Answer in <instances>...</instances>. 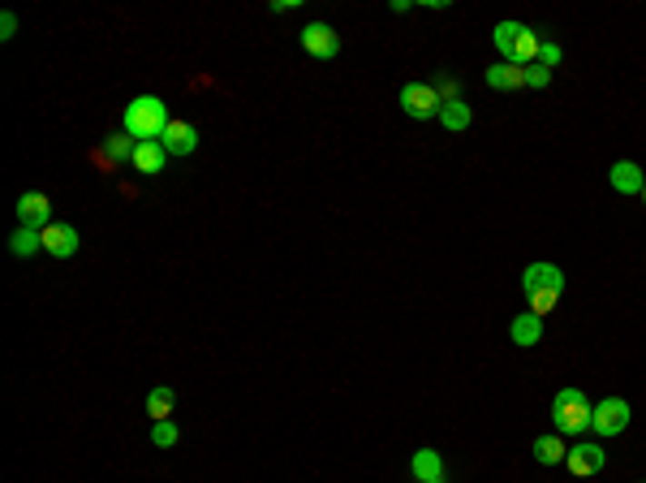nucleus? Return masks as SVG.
<instances>
[{
  "instance_id": "f257e3e1",
  "label": "nucleus",
  "mask_w": 646,
  "mask_h": 483,
  "mask_svg": "<svg viewBox=\"0 0 646 483\" xmlns=\"http://www.w3.org/2000/svg\"><path fill=\"white\" fill-rule=\"evenodd\" d=\"M168 126H173V117H168V104L160 96H138L125 108V134L138 143H160Z\"/></svg>"
},
{
  "instance_id": "f03ea898",
  "label": "nucleus",
  "mask_w": 646,
  "mask_h": 483,
  "mask_svg": "<svg viewBox=\"0 0 646 483\" xmlns=\"http://www.w3.org/2000/svg\"><path fill=\"white\" fill-rule=\"evenodd\" d=\"M522 289H526L534 316H547V311H556V302L564 294V272L556 264H531L522 277Z\"/></svg>"
},
{
  "instance_id": "7ed1b4c3",
  "label": "nucleus",
  "mask_w": 646,
  "mask_h": 483,
  "mask_svg": "<svg viewBox=\"0 0 646 483\" xmlns=\"http://www.w3.org/2000/svg\"><path fill=\"white\" fill-rule=\"evenodd\" d=\"M591 415H595V406L586 401L581 388H561V393L552 397V423H556L561 436H581L591 428Z\"/></svg>"
},
{
  "instance_id": "20e7f679",
  "label": "nucleus",
  "mask_w": 646,
  "mask_h": 483,
  "mask_svg": "<svg viewBox=\"0 0 646 483\" xmlns=\"http://www.w3.org/2000/svg\"><path fill=\"white\" fill-rule=\"evenodd\" d=\"M401 108H405V117L431 121V117H440L444 100H440V91L431 83H405L401 86Z\"/></svg>"
},
{
  "instance_id": "39448f33",
  "label": "nucleus",
  "mask_w": 646,
  "mask_h": 483,
  "mask_svg": "<svg viewBox=\"0 0 646 483\" xmlns=\"http://www.w3.org/2000/svg\"><path fill=\"white\" fill-rule=\"evenodd\" d=\"M591 428L599 436H621L630 428V401L625 397H608L595 406V415H591Z\"/></svg>"
},
{
  "instance_id": "423d86ee",
  "label": "nucleus",
  "mask_w": 646,
  "mask_h": 483,
  "mask_svg": "<svg viewBox=\"0 0 646 483\" xmlns=\"http://www.w3.org/2000/svg\"><path fill=\"white\" fill-rule=\"evenodd\" d=\"M302 48L319 56V61H332L341 52V35L332 31L328 22H311V26H302Z\"/></svg>"
},
{
  "instance_id": "0eeeda50",
  "label": "nucleus",
  "mask_w": 646,
  "mask_h": 483,
  "mask_svg": "<svg viewBox=\"0 0 646 483\" xmlns=\"http://www.w3.org/2000/svg\"><path fill=\"white\" fill-rule=\"evenodd\" d=\"M17 220H22V229H48L52 225V203L48 195H39V190H26L22 199H17Z\"/></svg>"
},
{
  "instance_id": "6e6552de",
  "label": "nucleus",
  "mask_w": 646,
  "mask_h": 483,
  "mask_svg": "<svg viewBox=\"0 0 646 483\" xmlns=\"http://www.w3.org/2000/svg\"><path fill=\"white\" fill-rule=\"evenodd\" d=\"M564 467L573 470V475H599V470H603V445H595V440H578V445H569Z\"/></svg>"
},
{
  "instance_id": "1a4fd4ad",
  "label": "nucleus",
  "mask_w": 646,
  "mask_h": 483,
  "mask_svg": "<svg viewBox=\"0 0 646 483\" xmlns=\"http://www.w3.org/2000/svg\"><path fill=\"white\" fill-rule=\"evenodd\" d=\"M608 182H612L616 195H642L646 173H642V165H633V160H616L612 173H608Z\"/></svg>"
},
{
  "instance_id": "9d476101",
  "label": "nucleus",
  "mask_w": 646,
  "mask_h": 483,
  "mask_svg": "<svg viewBox=\"0 0 646 483\" xmlns=\"http://www.w3.org/2000/svg\"><path fill=\"white\" fill-rule=\"evenodd\" d=\"M44 250H48V255H56V259L78 255V229H74V225H56V220H52L48 229H44Z\"/></svg>"
},
{
  "instance_id": "9b49d317",
  "label": "nucleus",
  "mask_w": 646,
  "mask_h": 483,
  "mask_svg": "<svg viewBox=\"0 0 646 483\" xmlns=\"http://www.w3.org/2000/svg\"><path fill=\"white\" fill-rule=\"evenodd\" d=\"M160 143H164L168 156H190V151L199 147V130H194L190 121H173V126L164 130V138H160Z\"/></svg>"
},
{
  "instance_id": "f8f14e48",
  "label": "nucleus",
  "mask_w": 646,
  "mask_h": 483,
  "mask_svg": "<svg viewBox=\"0 0 646 483\" xmlns=\"http://www.w3.org/2000/svg\"><path fill=\"white\" fill-rule=\"evenodd\" d=\"M487 86L492 91H522L526 86V69L513 65V61H500V65L487 69Z\"/></svg>"
},
{
  "instance_id": "ddd939ff",
  "label": "nucleus",
  "mask_w": 646,
  "mask_h": 483,
  "mask_svg": "<svg viewBox=\"0 0 646 483\" xmlns=\"http://www.w3.org/2000/svg\"><path fill=\"white\" fill-rule=\"evenodd\" d=\"M509 337H513V346H539V341H543V316L522 311V316L509 324Z\"/></svg>"
},
{
  "instance_id": "4468645a",
  "label": "nucleus",
  "mask_w": 646,
  "mask_h": 483,
  "mask_svg": "<svg viewBox=\"0 0 646 483\" xmlns=\"http://www.w3.org/2000/svg\"><path fill=\"white\" fill-rule=\"evenodd\" d=\"M164 160H168L164 143H138V151H134V168H138V173H147V177L164 173Z\"/></svg>"
},
{
  "instance_id": "2eb2a0df",
  "label": "nucleus",
  "mask_w": 646,
  "mask_h": 483,
  "mask_svg": "<svg viewBox=\"0 0 646 483\" xmlns=\"http://www.w3.org/2000/svg\"><path fill=\"white\" fill-rule=\"evenodd\" d=\"M410 470H414V479H418V483L444 479V462H440V453H435V449H418V453H414V462H410Z\"/></svg>"
},
{
  "instance_id": "dca6fc26",
  "label": "nucleus",
  "mask_w": 646,
  "mask_h": 483,
  "mask_svg": "<svg viewBox=\"0 0 646 483\" xmlns=\"http://www.w3.org/2000/svg\"><path fill=\"white\" fill-rule=\"evenodd\" d=\"M470 121H474V108H470L465 100H448L444 108H440V126H444V130H452V134L470 130Z\"/></svg>"
},
{
  "instance_id": "f3484780",
  "label": "nucleus",
  "mask_w": 646,
  "mask_h": 483,
  "mask_svg": "<svg viewBox=\"0 0 646 483\" xmlns=\"http://www.w3.org/2000/svg\"><path fill=\"white\" fill-rule=\"evenodd\" d=\"M564 453H569V445L561 440V432H556V436H539V440H534V462H543V467H556V462H564Z\"/></svg>"
},
{
  "instance_id": "a211bd4d",
  "label": "nucleus",
  "mask_w": 646,
  "mask_h": 483,
  "mask_svg": "<svg viewBox=\"0 0 646 483\" xmlns=\"http://www.w3.org/2000/svg\"><path fill=\"white\" fill-rule=\"evenodd\" d=\"M9 250H14L17 259H31L35 250H44V234H39V229H17V234L9 237Z\"/></svg>"
},
{
  "instance_id": "6ab92c4d",
  "label": "nucleus",
  "mask_w": 646,
  "mask_h": 483,
  "mask_svg": "<svg viewBox=\"0 0 646 483\" xmlns=\"http://www.w3.org/2000/svg\"><path fill=\"white\" fill-rule=\"evenodd\" d=\"M173 406H177V393H173V388H151L147 393V415L155 418V423L173 415Z\"/></svg>"
},
{
  "instance_id": "aec40b11",
  "label": "nucleus",
  "mask_w": 646,
  "mask_h": 483,
  "mask_svg": "<svg viewBox=\"0 0 646 483\" xmlns=\"http://www.w3.org/2000/svg\"><path fill=\"white\" fill-rule=\"evenodd\" d=\"M522 31H526V22H500V26H496V35H492V39H496V48L504 52V61H509L513 44L522 39Z\"/></svg>"
},
{
  "instance_id": "412c9836",
  "label": "nucleus",
  "mask_w": 646,
  "mask_h": 483,
  "mask_svg": "<svg viewBox=\"0 0 646 483\" xmlns=\"http://www.w3.org/2000/svg\"><path fill=\"white\" fill-rule=\"evenodd\" d=\"M104 151H108L113 160H134L138 143H130V134H108V138H104Z\"/></svg>"
},
{
  "instance_id": "4be33fe9",
  "label": "nucleus",
  "mask_w": 646,
  "mask_h": 483,
  "mask_svg": "<svg viewBox=\"0 0 646 483\" xmlns=\"http://www.w3.org/2000/svg\"><path fill=\"white\" fill-rule=\"evenodd\" d=\"M177 423H173V418H160V423H155V428H151V440H155V445H160V449H173V445H177Z\"/></svg>"
},
{
  "instance_id": "5701e85b",
  "label": "nucleus",
  "mask_w": 646,
  "mask_h": 483,
  "mask_svg": "<svg viewBox=\"0 0 646 483\" xmlns=\"http://www.w3.org/2000/svg\"><path fill=\"white\" fill-rule=\"evenodd\" d=\"M547 83H552V69L539 65V61H534V65H526V86H531V91H543Z\"/></svg>"
},
{
  "instance_id": "b1692460",
  "label": "nucleus",
  "mask_w": 646,
  "mask_h": 483,
  "mask_svg": "<svg viewBox=\"0 0 646 483\" xmlns=\"http://www.w3.org/2000/svg\"><path fill=\"white\" fill-rule=\"evenodd\" d=\"M539 65H561V48H556V44H543V48H539Z\"/></svg>"
},
{
  "instance_id": "393cba45",
  "label": "nucleus",
  "mask_w": 646,
  "mask_h": 483,
  "mask_svg": "<svg viewBox=\"0 0 646 483\" xmlns=\"http://www.w3.org/2000/svg\"><path fill=\"white\" fill-rule=\"evenodd\" d=\"M435 91H440V100H462V96H457V83H452V78H444V83H440V86H435Z\"/></svg>"
},
{
  "instance_id": "a878e982",
  "label": "nucleus",
  "mask_w": 646,
  "mask_h": 483,
  "mask_svg": "<svg viewBox=\"0 0 646 483\" xmlns=\"http://www.w3.org/2000/svg\"><path fill=\"white\" fill-rule=\"evenodd\" d=\"M0 31H5V39H14V31H17V17H14V14H5V17H0Z\"/></svg>"
},
{
  "instance_id": "bb28decb",
  "label": "nucleus",
  "mask_w": 646,
  "mask_h": 483,
  "mask_svg": "<svg viewBox=\"0 0 646 483\" xmlns=\"http://www.w3.org/2000/svg\"><path fill=\"white\" fill-rule=\"evenodd\" d=\"M642 203H646V190H642Z\"/></svg>"
},
{
  "instance_id": "cd10ccee",
  "label": "nucleus",
  "mask_w": 646,
  "mask_h": 483,
  "mask_svg": "<svg viewBox=\"0 0 646 483\" xmlns=\"http://www.w3.org/2000/svg\"><path fill=\"white\" fill-rule=\"evenodd\" d=\"M435 483H444V479H435Z\"/></svg>"
}]
</instances>
